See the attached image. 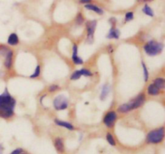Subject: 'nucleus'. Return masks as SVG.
Returning <instances> with one entry per match:
<instances>
[{"label":"nucleus","mask_w":165,"mask_h":154,"mask_svg":"<svg viewBox=\"0 0 165 154\" xmlns=\"http://www.w3.org/2000/svg\"><path fill=\"white\" fill-rule=\"evenodd\" d=\"M15 104V98L9 93L8 88H6L0 95V117L8 119L13 116Z\"/></svg>","instance_id":"1"},{"label":"nucleus","mask_w":165,"mask_h":154,"mask_svg":"<svg viewBox=\"0 0 165 154\" xmlns=\"http://www.w3.org/2000/svg\"><path fill=\"white\" fill-rule=\"evenodd\" d=\"M144 101H145V95H144V94H140L131 102L127 103V104H123L121 106H119L118 111L122 113H128L133 109L139 108L144 104Z\"/></svg>","instance_id":"2"},{"label":"nucleus","mask_w":165,"mask_h":154,"mask_svg":"<svg viewBox=\"0 0 165 154\" xmlns=\"http://www.w3.org/2000/svg\"><path fill=\"white\" fill-rule=\"evenodd\" d=\"M163 49V44L155 40H151L143 47V50L145 51V53L150 56H155L160 54L162 52Z\"/></svg>","instance_id":"3"},{"label":"nucleus","mask_w":165,"mask_h":154,"mask_svg":"<svg viewBox=\"0 0 165 154\" xmlns=\"http://www.w3.org/2000/svg\"><path fill=\"white\" fill-rule=\"evenodd\" d=\"M164 137V128H160L158 129L151 131L148 134L147 140L151 144H158L162 141Z\"/></svg>","instance_id":"4"},{"label":"nucleus","mask_w":165,"mask_h":154,"mask_svg":"<svg viewBox=\"0 0 165 154\" xmlns=\"http://www.w3.org/2000/svg\"><path fill=\"white\" fill-rule=\"evenodd\" d=\"M53 106L56 110H64L69 106V100L64 95H57L53 100Z\"/></svg>","instance_id":"5"},{"label":"nucleus","mask_w":165,"mask_h":154,"mask_svg":"<svg viewBox=\"0 0 165 154\" xmlns=\"http://www.w3.org/2000/svg\"><path fill=\"white\" fill-rule=\"evenodd\" d=\"M97 21L93 20L86 23V30H87V42L89 44H92L94 41V35L95 29H96Z\"/></svg>","instance_id":"6"},{"label":"nucleus","mask_w":165,"mask_h":154,"mask_svg":"<svg viewBox=\"0 0 165 154\" xmlns=\"http://www.w3.org/2000/svg\"><path fill=\"white\" fill-rule=\"evenodd\" d=\"M116 119H117V114H116L115 112L111 111L105 116L103 122L106 125V126H107L108 128H112L115 123Z\"/></svg>","instance_id":"7"},{"label":"nucleus","mask_w":165,"mask_h":154,"mask_svg":"<svg viewBox=\"0 0 165 154\" xmlns=\"http://www.w3.org/2000/svg\"><path fill=\"white\" fill-rule=\"evenodd\" d=\"M72 59L73 61L75 64H83V60L81 58L77 56V46L76 44H73V56H72Z\"/></svg>","instance_id":"8"},{"label":"nucleus","mask_w":165,"mask_h":154,"mask_svg":"<svg viewBox=\"0 0 165 154\" xmlns=\"http://www.w3.org/2000/svg\"><path fill=\"white\" fill-rule=\"evenodd\" d=\"M12 59H13V51L11 50H9L8 52V54L5 56V67L8 69H10L12 65Z\"/></svg>","instance_id":"9"},{"label":"nucleus","mask_w":165,"mask_h":154,"mask_svg":"<svg viewBox=\"0 0 165 154\" xmlns=\"http://www.w3.org/2000/svg\"><path fill=\"white\" fill-rule=\"evenodd\" d=\"M8 43L11 46H15V45L19 44V37H18L17 35L15 34V33L11 34L9 37H8Z\"/></svg>","instance_id":"10"},{"label":"nucleus","mask_w":165,"mask_h":154,"mask_svg":"<svg viewBox=\"0 0 165 154\" xmlns=\"http://www.w3.org/2000/svg\"><path fill=\"white\" fill-rule=\"evenodd\" d=\"M119 35H120V32H119V30L116 29L114 27H112L106 37H107L108 39H118V38H119Z\"/></svg>","instance_id":"11"},{"label":"nucleus","mask_w":165,"mask_h":154,"mask_svg":"<svg viewBox=\"0 0 165 154\" xmlns=\"http://www.w3.org/2000/svg\"><path fill=\"white\" fill-rule=\"evenodd\" d=\"M148 93L150 95H157L160 94V89L154 85V83H151L148 86Z\"/></svg>","instance_id":"12"},{"label":"nucleus","mask_w":165,"mask_h":154,"mask_svg":"<svg viewBox=\"0 0 165 154\" xmlns=\"http://www.w3.org/2000/svg\"><path fill=\"white\" fill-rule=\"evenodd\" d=\"M54 121L55 123H56L57 125H59V126L65 128H67V129H69V130H73L74 128L73 126L70 123L66 122V121H63V120H57V119H56Z\"/></svg>","instance_id":"13"},{"label":"nucleus","mask_w":165,"mask_h":154,"mask_svg":"<svg viewBox=\"0 0 165 154\" xmlns=\"http://www.w3.org/2000/svg\"><path fill=\"white\" fill-rule=\"evenodd\" d=\"M85 8H86L87 10L93 11L94 12L98 13V15H102V14H103V11H102V9H101V8H98V7H97V6L93 5V4H86Z\"/></svg>","instance_id":"14"},{"label":"nucleus","mask_w":165,"mask_h":154,"mask_svg":"<svg viewBox=\"0 0 165 154\" xmlns=\"http://www.w3.org/2000/svg\"><path fill=\"white\" fill-rule=\"evenodd\" d=\"M54 144L56 149L60 152H63L64 151V143H63V140H62L61 138H57L55 140Z\"/></svg>","instance_id":"15"},{"label":"nucleus","mask_w":165,"mask_h":154,"mask_svg":"<svg viewBox=\"0 0 165 154\" xmlns=\"http://www.w3.org/2000/svg\"><path fill=\"white\" fill-rule=\"evenodd\" d=\"M154 85L156 86L159 89H163L165 86L164 80L163 78H156L154 81Z\"/></svg>","instance_id":"16"},{"label":"nucleus","mask_w":165,"mask_h":154,"mask_svg":"<svg viewBox=\"0 0 165 154\" xmlns=\"http://www.w3.org/2000/svg\"><path fill=\"white\" fill-rule=\"evenodd\" d=\"M109 92H110V87H109V85H107V84L104 85L103 88H102V90H101V95H100L101 100H104L106 99V97L109 94Z\"/></svg>","instance_id":"17"},{"label":"nucleus","mask_w":165,"mask_h":154,"mask_svg":"<svg viewBox=\"0 0 165 154\" xmlns=\"http://www.w3.org/2000/svg\"><path fill=\"white\" fill-rule=\"evenodd\" d=\"M143 12L147 15H149L151 17H153L154 16V11H152V9L149 7L148 5H145L143 8Z\"/></svg>","instance_id":"18"},{"label":"nucleus","mask_w":165,"mask_h":154,"mask_svg":"<svg viewBox=\"0 0 165 154\" xmlns=\"http://www.w3.org/2000/svg\"><path fill=\"white\" fill-rule=\"evenodd\" d=\"M142 66H143V76H144V80L148 81V77H149V74H148V71L147 67H146V64L142 62Z\"/></svg>","instance_id":"19"},{"label":"nucleus","mask_w":165,"mask_h":154,"mask_svg":"<svg viewBox=\"0 0 165 154\" xmlns=\"http://www.w3.org/2000/svg\"><path fill=\"white\" fill-rule=\"evenodd\" d=\"M106 140L110 143V144H111V145H115V140H114L113 136L111 133H107L106 134Z\"/></svg>","instance_id":"20"},{"label":"nucleus","mask_w":165,"mask_h":154,"mask_svg":"<svg viewBox=\"0 0 165 154\" xmlns=\"http://www.w3.org/2000/svg\"><path fill=\"white\" fill-rule=\"evenodd\" d=\"M10 49H8L6 46H0V56H5L6 55L8 54V52L9 51Z\"/></svg>","instance_id":"21"},{"label":"nucleus","mask_w":165,"mask_h":154,"mask_svg":"<svg viewBox=\"0 0 165 154\" xmlns=\"http://www.w3.org/2000/svg\"><path fill=\"white\" fill-rule=\"evenodd\" d=\"M39 73H40V67H39V65H37L36 69H35L34 73L30 76V78H36L39 76Z\"/></svg>","instance_id":"22"},{"label":"nucleus","mask_w":165,"mask_h":154,"mask_svg":"<svg viewBox=\"0 0 165 154\" xmlns=\"http://www.w3.org/2000/svg\"><path fill=\"white\" fill-rule=\"evenodd\" d=\"M80 71V74H81V76H91L92 73L91 71H89V70H87V69H80L79 70Z\"/></svg>","instance_id":"23"},{"label":"nucleus","mask_w":165,"mask_h":154,"mask_svg":"<svg viewBox=\"0 0 165 154\" xmlns=\"http://www.w3.org/2000/svg\"><path fill=\"white\" fill-rule=\"evenodd\" d=\"M81 76V74H80V71H79V70H77V71H75L72 74L71 80H78Z\"/></svg>","instance_id":"24"},{"label":"nucleus","mask_w":165,"mask_h":154,"mask_svg":"<svg viewBox=\"0 0 165 154\" xmlns=\"http://www.w3.org/2000/svg\"><path fill=\"white\" fill-rule=\"evenodd\" d=\"M134 19V13L133 12H127L125 15V22H129Z\"/></svg>","instance_id":"25"},{"label":"nucleus","mask_w":165,"mask_h":154,"mask_svg":"<svg viewBox=\"0 0 165 154\" xmlns=\"http://www.w3.org/2000/svg\"><path fill=\"white\" fill-rule=\"evenodd\" d=\"M76 20V23H77V24H82L85 21L84 17H83V15H81V14H78V15H77Z\"/></svg>","instance_id":"26"},{"label":"nucleus","mask_w":165,"mask_h":154,"mask_svg":"<svg viewBox=\"0 0 165 154\" xmlns=\"http://www.w3.org/2000/svg\"><path fill=\"white\" fill-rule=\"evenodd\" d=\"M58 88H59L58 85H56V84H52V85L50 86L49 88H48V90H49L50 92H55L56 90H57Z\"/></svg>","instance_id":"27"},{"label":"nucleus","mask_w":165,"mask_h":154,"mask_svg":"<svg viewBox=\"0 0 165 154\" xmlns=\"http://www.w3.org/2000/svg\"><path fill=\"white\" fill-rule=\"evenodd\" d=\"M22 152V149H15V150H14V151L11 152V154H20Z\"/></svg>","instance_id":"28"},{"label":"nucleus","mask_w":165,"mask_h":154,"mask_svg":"<svg viewBox=\"0 0 165 154\" xmlns=\"http://www.w3.org/2000/svg\"><path fill=\"white\" fill-rule=\"evenodd\" d=\"M91 0H80V3H86V4H88V3L90 2Z\"/></svg>","instance_id":"29"},{"label":"nucleus","mask_w":165,"mask_h":154,"mask_svg":"<svg viewBox=\"0 0 165 154\" xmlns=\"http://www.w3.org/2000/svg\"><path fill=\"white\" fill-rule=\"evenodd\" d=\"M139 2H148V1H151V0H138Z\"/></svg>","instance_id":"30"},{"label":"nucleus","mask_w":165,"mask_h":154,"mask_svg":"<svg viewBox=\"0 0 165 154\" xmlns=\"http://www.w3.org/2000/svg\"><path fill=\"white\" fill-rule=\"evenodd\" d=\"M20 154H27V153H20Z\"/></svg>","instance_id":"31"}]
</instances>
